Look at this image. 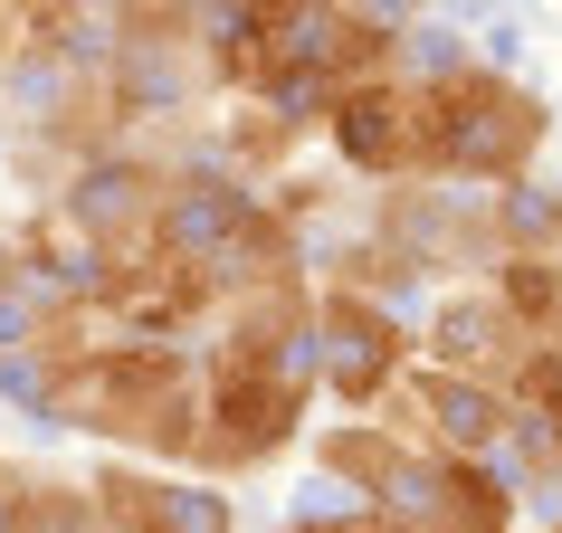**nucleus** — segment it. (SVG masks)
I'll return each instance as SVG.
<instances>
[{
	"label": "nucleus",
	"mask_w": 562,
	"mask_h": 533,
	"mask_svg": "<svg viewBox=\"0 0 562 533\" xmlns=\"http://www.w3.org/2000/svg\"><path fill=\"white\" fill-rule=\"evenodd\" d=\"M58 439H87L95 457L191 467L201 447V343H134L105 333L58 382Z\"/></svg>",
	"instance_id": "obj_1"
},
{
	"label": "nucleus",
	"mask_w": 562,
	"mask_h": 533,
	"mask_svg": "<svg viewBox=\"0 0 562 533\" xmlns=\"http://www.w3.org/2000/svg\"><path fill=\"white\" fill-rule=\"evenodd\" d=\"M562 115L533 77H496V67H468L458 87L429 95V181H458V191H505V181H533L543 152H553Z\"/></svg>",
	"instance_id": "obj_2"
},
{
	"label": "nucleus",
	"mask_w": 562,
	"mask_h": 533,
	"mask_svg": "<svg viewBox=\"0 0 562 533\" xmlns=\"http://www.w3.org/2000/svg\"><path fill=\"white\" fill-rule=\"evenodd\" d=\"M315 419H325V400L305 382H277V372H258L238 353H201V447H191V476L238 486V476L286 467V457H305Z\"/></svg>",
	"instance_id": "obj_3"
},
{
	"label": "nucleus",
	"mask_w": 562,
	"mask_h": 533,
	"mask_svg": "<svg viewBox=\"0 0 562 533\" xmlns=\"http://www.w3.org/2000/svg\"><path fill=\"white\" fill-rule=\"evenodd\" d=\"M419 362V315L372 305L353 286H315V400L334 419H382Z\"/></svg>",
	"instance_id": "obj_4"
},
{
	"label": "nucleus",
	"mask_w": 562,
	"mask_h": 533,
	"mask_svg": "<svg viewBox=\"0 0 562 533\" xmlns=\"http://www.w3.org/2000/svg\"><path fill=\"white\" fill-rule=\"evenodd\" d=\"M362 219L429 276V286H486L505 266L496 238V191H458V181H391L362 201Z\"/></svg>",
	"instance_id": "obj_5"
},
{
	"label": "nucleus",
	"mask_w": 562,
	"mask_h": 533,
	"mask_svg": "<svg viewBox=\"0 0 562 533\" xmlns=\"http://www.w3.org/2000/svg\"><path fill=\"white\" fill-rule=\"evenodd\" d=\"M325 162L362 191L429 181V95L411 77H353L325 115Z\"/></svg>",
	"instance_id": "obj_6"
},
{
	"label": "nucleus",
	"mask_w": 562,
	"mask_h": 533,
	"mask_svg": "<svg viewBox=\"0 0 562 533\" xmlns=\"http://www.w3.org/2000/svg\"><path fill=\"white\" fill-rule=\"evenodd\" d=\"M87 496L115 533H248L238 524V496L220 476H191V467H144V457H95L87 467Z\"/></svg>",
	"instance_id": "obj_7"
},
{
	"label": "nucleus",
	"mask_w": 562,
	"mask_h": 533,
	"mask_svg": "<svg viewBox=\"0 0 562 533\" xmlns=\"http://www.w3.org/2000/svg\"><path fill=\"white\" fill-rule=\"evenodd\" d=\"M391 429L419 447H448V457H486V447L505 439V419H515V400H505L496 382H476V372H439V362H411V382L391 390Z\"/></svg>",
	"instance_id": "obj_8"
},
{
	"label": "nucleus",
	"mask_w": 562,
	"mask_h": 533,
	"mask_svg": "<svg viewBox=\"0 0 562 533\" xmlns=\"http://www.w3.org/2000/svg\"><path fill=\"white\" fill-rule=\"evenodd\" d=\"M515 353H525V325L496 286H439L419 315V362H439V372H476V382L505 390Z\"/></svg>",
	"instance_id": "obj_9"
},
{
	"label": "nucleus",
	"mask_w": 562,
	"mask_h": 533,
	"mask_svg": "<svg viewBox=\"0 0 562 533\" xmlns=\"http://www.w3.org/2000/svg\"><path fill=\"white\" fill-rule=\"evenodd\" d=\"M391 457H401V429H391V419H315V439H305V467H325L334 486H353L362 504H372V486H382Z\"/></svg>",
	"instance_id": "obj_10"
},
{
	"label": "nucleus",
	"mask_w": 562,
	"mask_h": 533,
	"mask_svg": "<svg viewBox=\"0 0 562 533\" xmlns=\"http://www.w3.org/2000/svg\"><path fill=\"white\" fill-rule=\"evenodd\" d=\"M20 533H115V524L95 514L87 476H48V467H38V486H30V514H20Z\"/></svg>",
	"instance_id": "obj_11"
},
{
	"label": "nucleus",
	"mask_w": 562,
	"mask_h": 533,
	"mask_svg": "<svg viewBox=\"0 0 562 533\" xmlns=\"http://www.w3.org/2000/svg\"><path fill=\"white\" fill-rule=\"evenodd\" d=\"M353 514H372V504H362L353 486H334L325 467H305V457H296V486H286V504H277V524L325 533V524H353Z\"/></svg>",
	"instance_id": "obj_12"
},
{
	"label": "nucleus",
	"mask_w": 562,
	"mask_h": 533,
	"mask_svg": "<svg viewBox=\"0 0 562 533\" xmlns=\"http://www.w3.org/2000/svg\"><path fill=\"white\" fill-rule=\"evenodd\" d=\"M30 486H38V467L0 447V533H20V514H30Z\"/></svg>",
	"instance_id": "obj_13"
},
{
	"label": "nucleus",
	"mask_w": 562,
	"mask_h": 533,
	"mask_svg": "<svg viewBox=\"0 0 562 533\" xmlns=\"http://www.w3.org/2000/svg\"><path fill=\"white\" fill-rule=\"evenodd\" d=\"M325 533H401L391 514H353V524H325Z\"/></svg>",
	"instance_id": "obj_14"
},
{
	"label": "nucleus",
	"mask_w": 562,
	"mask_h": 533,
	"mask_svg": "<svg viewBox=\"0 0 562 533\" xmlns=\"http://www.w3.org/2000/svg\"><path fill=\"white\" fill-rule=\"evenodd\" d=\"M267 533H296V524H267Z\"/></svg>",
	"instance_id": "obj_15"
}]
</instances>
